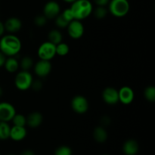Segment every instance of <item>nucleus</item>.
Returning a JSON list of instances; mask_svg holds the SVG:
<instances>
[{"label": "nucleus", "instance_id": "f03ea898", "mask_svg": "<svg viewBox=\"0 0 155 155\" xmlns=\"http://www.w3.org/2000/svg\"><path fill=\"white\" fill-rule=\"evenodd\" d=\"M74 15V20L86 19L92 12V5L89 0H76L70 8Z\"/></svg>", "mask_w": 155, "mask_h": 155}, {"label": "nucleus", "instance_id": "72a5a7b5", "mask_svg": "<svg viewBox=\"0 0 155 155\" xmlns=\"http://www.w3.org/2000/svg\"><path fill=\"white\" fill-rule=\"evenodd\" d=\"M21 155H35V154L31 150H26V151H23Z\"/></svg>", "mask_w": 155, "mask_h": 155}, {"label": "nucleus", "instance_id": "6ab92c4d", "mask_svg": "<svg viewBox=\"0 0 155 155\" xmlns=\"http://www.w3.org/2000/svg\"><path fill=\"white\" fill-rule=\"evenodd\" d=\"M11 127L8 122L0 121V140H6L10 137Z\"/></svg>", "mask_w": 155, "mask_h": 155}, {"label": "nucleus", "instance_id": "f8f14e48", "mask_svg": "<svg viewBox=\"0 0 155 155\" xmlns=\"http://www.w3.org/2000/svg\"><path fill=\"white\" fill-rule=\"evenodd\" d=\"M119 101L124 104H130L134 99V92L132 88L129 86H124L118 91Z\"/></svg>", "mask_w": 155, "mask_h": 155}, {"label": "nucleus", "instance_id": "f704fd0d", "mask_svg": "<svg viewBox=\"0 0 155 155\" xmlns=\"http://www.w3.org/2000/svg\"><path fill=\"white\" fill-rule=\"evenodd\" d=\"M5 27H4V24L0 21V36H2L3 35L5 32Z\"/></svg>", "mask_w": 155, "mask_h": 155}, {"label": "nucleus", "instance_id": "bb28decb", "mask_svg": "<svg viewBox=\"0 0 155 155\" xmlns=\"http://www.w3.org/2000/svg\"><path fill=\"white\" fill-rule=\"evenodd\" d=\"M70 22H68L67 20L64 19L63 16L61 15H58L55 18V24L57 25V27H60V28H64V27H68V24Z\"/></svg>", "mask_w": 155, "mask_h": 155}, {"label": "nucleus", "instance_id": "c756f323", "mask_svg": "<svg viewBox=\"0 0 155 155\" xmlns=\"http://www.w3.org/2000/svg\"><path fill=\"white\" fill-rule=\"evenodd\" d=\"M33 89V90H36V91H39L42 89V82H40L39 80H35V81L32 82V84L31 86Z\"/></svg>", "mask_w": 155, "mask_h": 155}, {"label": "nucleus", "instance_id": "20e7f679", "mask_svg": "<svg viewBox=\"0 0 155 155\" xmlns=\"http://www.w3.org/2000/svg\"><path fill=\"white\" fill-rule=\"evenodd\" d=\"M33 80V77L29 71H22L17 74L15 83L18 89L25 91L30 88Z\"/></svg>", "mask_w": 155, "mask_h": 155}, {"label": "nucleus", "instance_id": "7ed1b4c3", "mask_svg": "<svg viewBox=\"0 0 155 155\" xmlns=\"http://www.w3.org/2000/svg\"><path fill=\"white\" fill-rule=\"evenodd\" d=\"M130 4L127 0H111L109 4V11L115 17L121 18L128 13Z\"/></svg>", "mask_w": 155, "mask_h": 155}, {"label": "nucleus", "instance_id": "9d476101", "mask_svg": "<svg viewBox=\"0 0 155 155\" xmlns=\"http://www.w3.org/2000/svg\"><path fill=\"white\" fill-rule=\"evenodd\" d=\"M44 15L47 19L55 18L60 13V6L54 1H50L45 5L43 8Z\"/></svg>", "mask_w": 155, "mask_h": 155}, {"label": "nucleus", "instance_id": "412c9836", "mask_svg": "<svg viewBox=\"0 0 155 155\" xmlns=\"http://www.w3.org/2000/svg\"><path fill=\"white\" fill-rule=\"evenodd\" d=\"M33 59H32L30 57H28V56H25V57L23 58L19 64V66L21 67V69H22L23 71H28L29 70L33 67Z\"/></svg>", "mask_w": 155, "mask_h": 155}, {"label": "nucleus", "instance_id": "c85d7f7f", "mask_svg": "<svg viewBox=\"0 0 155 155\" xmlns=\"http://www.w3.org/2000/svg\"><path fill=\"white\" fill-rule=\"evenodd\" d=\"M61 15L64 18L65 20H67V21H68V22H71L73 20H74V15H73L71 8H68L66 9V10L64 11V12L61 14Z\"/></svg>", "mask_w": 155, "mask_h": 155}, {"label": "nucleus", "instance_id": "473e14b6", "mask_svg": "<svg viewBox=\"0 0 155 155\" xmlns=\"http://www.w3.org/2000/svg\"><path fill=\"white\" fill-rule=\"evenodd\" d=\"M101 124H104V125H107V124H109V122H110V119H109L107 117H104L101 119Z\"/></svg>", "mask_w": 155, "mask_h": 155}, {"label": "nucleus", "instance_id": "39448f33", "mask_svg": "<svg viewBox=\"0 0 155 155\" xmlns=\"http://www.w3.org/2000/svg\"><path fill=\"white\" fill-rule=\"evenodd\" d=\"M38 56L42 60L50 61L56 54V45L51 42H43L38 48Z\"/></svg>", "mask_w": 155, "mask_h": 155}, {"label": "nucleus", "instance_id": "5701e85b", "mask_svg": "<svg viewBox=\"0 0 155 155\" xmlns=\"http://www.w3.org/2000/svg\"><path fill=\"white\" fill-rule=\"evenodd\" d=\"M12 120L13 121L14 126L25 127V125L27 124V118L24 115L20 114H15Z\"/></svg>", "mask_w": 155, "mask_h": 155}, {"label": "nucleus", "instance_id": "c9c22d12", "mask_svg": "<svg viewBox=\"0 0 155 155\" xmlns=\"http://www.w3.org/2000/svg\"><path fill=\"white\" fill-rule=\"evenodd\" d=\"M64 1L67 2H75L76 0H64Z\"/></svg>", "mask_w": 155, "mask_h": 155}, {"label": "nucleus", "instance_id": "a878e982", "mask_svg": "<svg viewBox=\"0 0 155 155\" xmlns=\"http://www.w3.org/2000/svg\"><path fill=\"white\" fill-rule=\"evenodd\" d=\"M54 155H72V150L70 147L62 145L55 150Z\"/></svg>", "mask_w": 155, "mask_h": 155}, {"label": "nucleus", "instance_id": "ddd939ff", "mask_svg": "<svg viewBox=\"0 0 155 155\" xmlns=\"http://www.w3.org/2000/svg\"><path fill=\"white\" fill-rule=\"evenodd\" d=\"M5 30L9 33H16L21 30L22 27V22L18 18H10L4 24Z\"/></svg>", "mask_w": 155, "mask_h": 155}, {"label": "nucleus", "instance_id": "9b49d317", "mask_svg": "<svg viewBox=\"0 0 155 155\" xmlns=\"http://www.w3.org/2000/svg\"><path fill=\"white\" fill-rule=\"evenodd\" d=\"M103 100L108 104H115L119 101L118 90L113 87H107L102 92Z\"/></svg>", "mask_w": 155, "mask_h": 155}, {"label": "nucleus", "instance_id": "aec40b11", "mask_svg": "<svg viewBox=\"0 0 155 155\" xmlns=\"http://www.w3.org/2000/svg\"><path fill=\"white\" fill-rule=\"evenodd\" d=\"M48 42H51L54 45H58L62 42V34L59 30H52L48 33Z\"/></svg>", "mask_w": 155, "mask_h": 155}, {"label": "nucleus", "instance_id": "4468645a", "mask_svg": "<svg viewBox=\"0 0 155 155\" xmlns=\"http://www.w3.org/2000/svg\"><path fill=\"white\" fill-rule=\"evenodd\" d=\"M27 136V130L24 127H18V126H13L11 127L10 137L12 140L19 142L23 140Z\"/></svg>", "mask_w": 155, "mask_h": 155}, {"label": "nucleus", "instance_id": "f3484780", "mask_svg": "<svg viewBox=\"0 0 155 155\" xmlns=\"http://www.w3.org/2000/svg\"><path fill=\"white\" fill-rule=\"evenodd\" d=\"M93 137L98 143H104L107 139V133L103 127H97L94 130Z\"/></svg>", "mask_w": 155, "mask_h": 155}, {"label": "nucleus", "instance_id": "4be33fe9", "mask_svg": "<svg viewBox=\"0 0 155 155\" xmlns=\"http://www.w3.org/2000/svg\"><path fill=\"white\" fill-rule=\"evenodd\" d=\"M70 51L69 45L64 42H60L56 45V54L60 56H65L68 54Z\"/></svg>", "mask_w": 155, "mask_h": 155}, {"label": "nucleus", "instance_id": "58836bf2", "mask_svg": "<svg viewBox=\"0 0 155 155\" xmlns=\"http://www.w3.org/2000/svg\"><path fill=\"white\" fill-rule=\"evenodd\" d=\"M8 155H14V154H8Z\"/></svg>", "mask_w": 155, "mask_h": 155}, {"label": "nucleus", "instance_id": "6e6552de", "mask_svg": "<svg viewBox=\"0 0 155 155\" xmlns=\"http://www.w3.org/2000/svg\"><path fill=\"white\" fill-rule=\"evenodd\" d=\"M16 114L15 107L8 102L0 103V121L8 122L12 120Z\"/></svg>", "mask_w": 155, "mask_h": 155}, {"label": "nucleus", "instance_id": "b1692460", "mask_svg": "<svg viewBox=\"0 0 155 155\" xmlns=\"http://www.w3.org/2000/svg\"><path fill=\"white\" fill-rule=\"evenodd\" d=\"M144 95L147 101L154 102L155 101V88L152 86L145 88V91H144Z\"/></svg>", "mask_w": 155, "mask_h": 155}, {"label": "nucleus", "instance_id": "393cba45", "mask_svg": "<svg viewBox=\"0 0 155 155\" xmlns=\"http://www.w3.org/2000/svg\"><path fill=\"white\" fill-rule=\"evenodd\" d=\"M107 14V10L105 8L104 6H98L94 12L95 18L98 19H103L105 18Z\"/></svg>", "mask_w": 155, "mask_h": 155}, {"label": "nucleus", "instance_id": "2f4dec72", "mask_svg": "<svg viewBox=\"0 0 155 155\" xmlns=\"http://www.w3.org/2000/svg\"><path fill=\"white\" fill-rule=\"evenodd\" d=\"M6 58L5 55L0 51V68H2V66H4Z\"/></svg>", "mask_w": 155, "mask_h": 155}, {"label": "nucleus", "instance_id": "1a4fd4ad", "mask_svg": "<svg viewBox=\"0 0 155 155\" xmlns=\"http://www.w3.org/2000/svg\"><path fill=\"white\" fill-rule=\"evenodd\" d=\"M51 71V64L50 61L42 60L37 62L34 66L35 74L40 77H46Z\"/></svg>", "mask_w": 155, "mask_h": 155}, {"label": "nucleus", "instance_id": "4c0bfd02", "mask_svg": "<svg viewBox=\"0 0 155 155\" xmlns=\"http://www.w3.org/2000/svg\"><path fill=\"white\" fill-rule=\"evenodd\" d=\"M102 155H108V154H102Z\"/></svg>", "mask_w": 155, "mask_h": 155}, {"label": "nucleus", "instance_id": "cd10ccee", "mask_svg": "<svg viewBox=\"0 0 155 155\" xmlns=\"http://www.w3.org/2000/svg\"><path fill=\"white\" fill-rule=\"evenodd\" d=\"M47 22V18H45V15H38L35 18L34 23L38 27H42L45 25Z\"/></svg>", "mask_w": 155, "mask_h": 155}, {"label": "nucleus", "instance_id": "7c9ffc66", "mask_svg": "<svg viewBox=\"0 0 155 155\" xmlns=\"http://www.w3.org/2000/svg\"><path fill=\"white\" fill-rule=\"evenodd\" d=\"M94 2L98 6H105L108 4L109 0H94Z\"/></svg>", "mask_w": 155, "mask_h": 155}, {"label": "nucleus", "instance_id": "2eb2a0df", "mask_svg": "<svg viewBox=\"0 0 155 155\" xmlns=\"http://www.w3.org/2000/svg\"><path fill=\"white\" fill-rule=\"evenodd\" d=\"M139 148V144L134 139H128L123 145V151L126 155H136Z\"/></svg>", "mask_w": 155, "mask_h": 155}, {"label": "nucleus", "instance_id": "423d86ee", "mask_svg": "<svg viewBox=\"0 0 155 155\" xmlns=\"http://www.w3.org/2000/svg\"><path fill=\"white\" fill-rule=\"evenodd\" d=\"M71 107L76 113L82 114L89 109V102L83 95H76L71 101Z\"/></svg>", "mask_w": 155, "mask_h": 155}, {"label": "nucleus", "instance_id": "f257e3e1", "mask_svg": "<svg viewBox=\"0 0 155 155\" xmlns=\"http://www.w3.org/2000/svg\"><path fill=\"white\" fill-rule=\"evenodd\" d=\"M21 49V42L14 35H6L0 40V51L5 56L13 57Z\"/></svg>", "mask_w": 155, "mask_h": 155}, {"label": "nucleus", "instance_id": "0eeeda50", "mask_svg": "<svg viewBox=\"0 0 155 155\" xmlns=\"http://www.w3.org/2000/svg\"><path fill=\"white\" fill-rule=\"evenodd\" d=\"M68 32L69 36L73 39H80L84 33V26L80 21L73 20L68 24Z\"/></svg>", "mask_w": 155, "mask_h": 155}, {"label": "nucleus", "instance_id": "dca6fc26", "mask_svg": "<svg viewBox=\"0 0 155 155\" xmlns=\"http://www.w3.org/2000/svg\"><path fill=\"white\" fill-rule=\"evenodd\" d=\"M27 118V124L31 128H37L41 125L42 122V114L39 112L34 111L30 113Z\"/></svg>", "mask_w": 155, "mask_h": 155}, {"label": "nucleus", "instance_id": "e433bc0d", "mask_svg": "<svg viewBox=\"0 0 155 155\" xmlns=\"http://www.w3.org/2000/svg\"><path fill=\"white\" fill-rule=\"evenodd\" d=\"M2 94H3V90H2V89L1 86H0V97L2 95Z\"/></svg>", "mask_w": 155, "mask_h": 155}, {"label": "nucleus", "instance_id": "a211bd4d", "mask_svg": "<svg viewBox=\"0 0 155 155\" xmlns=\"http://www.w3.org/2000/svg\"><path fill=\"white\" fill-rule=\"evenodd\" d=\"M5 70L9 73H15L18 71L19 68V63L13 57H10L5 60L4 64Z\"/></svg>", "mask_w": 155, "mask_h": 155}]
</instances>
